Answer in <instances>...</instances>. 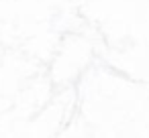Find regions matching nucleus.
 <instances>
[]
</instances>
